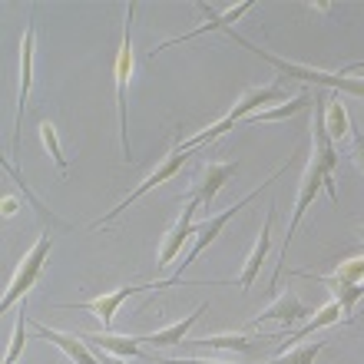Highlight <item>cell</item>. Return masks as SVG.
I'll list each match as a JSON object with an SVG mask.
<instances>
[{"mask_svg":"<svg viewBox=\"0 0 364 364\" xmlns=\"http://www.w3.org/2000/svg\"><path fill=\"white\" fill-rule=\"evenodd\" d=\"M229 37H232V43H235V47L255 53L259 60L272 63V67H275L278 73H285V77L301 80V83H311V87H325V90H335V93H348V96L364 100V77H351V73H341V70H318V67H305V63L282 60V57H275V53H269V50L255 47L252 40H245L242 33H235V30H229Z\"/></svg>","mask_w":364,"mask_h":364,"instance_id":"1","label":"cell"},{"mask_svg":"<svg viewBox=\"0 0 364 364\" xmlns=\"http://www.w3.org/2000/svg\"><path fill=\"white\" fill-rule=\"evenodd\" d=\"M285 100V90H282V83L278 80H272V83H265V87H252L249 93L242 96L239 103L232 106L229 113L222 116L219 123H212L209 129H202V133H196L192 139H186V143H179L176 149H182V153H192L196 146H202V143H215L222 133H229L235 123H245L249 116H255V113H262V106H278Z\"/></svg>","mask_w":364,"mask_h":364,"instance_id":"2","label":"cell"},{"mask_svg":"<svg viewBox=\"0 0 364 364\" xmlns=\"http://www.w3.org/2000/svg\"><path fill=\"white\" fill-rule=\"evenodd\" d=\"M288 163H291V159H288ZM288 163H285V166H288ZM285 166H282V169H278V173L272 176V179H265V182H262V186H259V189H255V192H249L245 199L232 202V205H229V209H225V212H219V215H212V219L199 222V225H196V245H192V249H189V255H186V259L179 262V272H176V275L169 278V282H153V288L179 285V275H182V272L189 269L192 262H199V255H202V252H205V249H209V245H212V242L219 239V235H222V229H225V225H229V222L235 219V215H239V212L245 209L249 202H255V199H259V196H262V192H265V189H272V186H275V179H278V176H282V173H285Z\"/></svg>","mask_w":364,"mask_h":364,"instance_id":"3","label":"cell"},{"mask_svg":"<svg viewBox=\"0 0 364 364\" xmlns=\"http://www.w3.org/2000/svg\"><path fill=\"white\" fill-rule=\"evenodd\" d=\"M133 17L136 4H126L123 10V43L116 53V116H119V146H123V163H133V149H129V136H126V96H129V80H133Z\"/></svg>","mask_w":364,"mask_h":364,"instance_id":"4","label":"cell"},{"mask_svg":"<svg viewBox=\"0 0 364 364\" xmlns=\"http://www.w3.org/2000/svg\"><path fill=\"white\" fill-rule=\"evenodd\" d=\"M50 249H53V235H50V232H40L37 242L23 252V259H20L17 269H14V278H10L7 291H4V301H0V311H10L17 301L27 298V291L37 285L40 272H43V265H47Z\"/></svg>","mask_w":364,"mask_h":364,"instance_id":"5","label":"cell"},{"mask_svg":"<svg viewBox=\"0 0 364 364\" xmlns=\"http://www.w3.org/2000/svg\"><path fill=\"white\" fill-rule=\"evenodd\" d=\"M325 100L328 96H311V156L308 159H315L321 166V173H325V192L331 205H338V186H335V173H338V143L328 136V126H325Z\"/></svg>","mask_w":364,"mask_h":364,"instance_id":"6","label":"cell"},{"mask_svg":"<svg viewBox=\"0 0 364 364\" xmlns=\"http://www.w3.org/2000/svg\"><path fill=\"white\" fill-rule=\"evenodd\" d=\"M33 14H37V7L30 10L27 30H23V37H20V53H17L20 83H17V116H14V149H17V143H20V126H23L27 100H30V90H33V57H37V23H33Z\"/></svg>","mask_w":364,"mask_h":364,"instance_id":"7","label":"cell"},{"mask_svg":"<svg viewBox=\"0 0 364 364\" xmlns=\"http://www.w3.org/2000/svg\"><path fill=\"white\" fill-rule=\"evenodd\" d=\"M318 189H325V173H321V166H318L315 159H308V166H305V176H301V182H298L295 212H291V222H288L285 242H282V262H285V252H288V245H291V239H295V232H298V225H301V219H305L308 205L315 202ZM282 262H278L275 275H272V285H275V282H278V275H282Z\"/></svg>","mask_w":364,"mask_h":364,"instance_id":"8","label":"cell"},{"mask_svg":"<svg viewBox=\"0 0 364 364\" xmlns=\"http://www.w3.org/2000/svg\"><path fill=\"white\" fill-rule=\"evenodd\" d=\"M189 156H192V153H182V149H176V146H173V153H166V159L159 163V169H156L153 176H146L143 186H136V189L129 192V196H126V199L119 202V205H113V209L106 212V215H103L100 222H93V225H96V229H100V225H109V222H113L116 215H119V212H126L136 199H143V196H146L149 189H156V186H163V182H166V179H173V176H179V169L186 166V159H189Z\"/></svg>","mask_w":364,"mask_h":364,"instance_id":"9","label":"cell"},{"mask_svg":"<svg viewBox=\"0 0 364 364\" xmlns=\"http://www.w3.org/2000/svg\"><path fill=\"white\" fill-rule=\"evenodd\" d=\"M252 7H255V4H252V0H245V4H235V7H229V10H225V14H215V10H212L209 4H199V10H202V14H205V23H199V27H196V30H189V33H182V37L166 40L163 47L149 50V63H153V60L159 57L163 50H169V47H179V43H186V40H196V37H202V33H212V30H225V33H229V30H232V23H235V20H239V17H245V14H249Z\"/></svg>","mask_w":364,"mask_h":364,"instance_id":"10","label":"cell"},{"mask_svg":"<svg viewBox=\"0 0 364 364\" xmlns=\"http://www.w3.org/2000/svg\"><path fill=\"white\" fill-rule=\"evenodd\" d=\"M199 205H202V202L196 199V196H189V199H186V205H182L176 225L166 232L163 245H159V269H169V265L176 262V255H179V249L192 239V235H196V222H192V215H196V209H199Z\"/></svg>","mask_w":364,"mask_h":364,"instance_id":"11","label":"cell"},{"mask_svg":"<svg viewBox=\"0 0 364 364\" xmlns=\"http://www.w3.org/2000/svg\"><path fill=\"white\" fill-rule=\"evenodd\" d=\"M139 291H153V285H123V288H116V291H109V295H100V298H93V301H80V305H67V308H73V311H93V315L100 318L103 331H109L119 305H123L129 295H139Z\"/></svg>","mask_w":364,"mask_h":364,"instance_id":"12","label":"cell"},{"mask_svg":"<svg viewBox=\"0 0 364 364\" xmlns=\"http://www.w3.org/2000/svg\"><path fill=\"white\" fill-rule=\"evenodd\" d=\"M80 338L87 341L90 348H96V351H109V355L116 358H156L149 355L139 341H136V335H113V331H80Z\"/></svg>","mask_w":364,"mask_h":364,"instance_id":"13","label":"cell"},{"mask_svg":"<svg viewBox=\"0 0 364 364\" xmlns=\"http://www.w3.org/2000/svg\"><path fill=\"white\" fill-rule=\"evenodd\" d=\"M311 318V308L301 301V298L288 288L282 298H275L265 311H259V315L252 318V325H262V321H278V325H285V328H291L295 321H308Z\"/></svg>","mask_w":364,"mask_h":364,"instance_id":"14","label":"cell"},{"mask_svg":"<svg viewBox=\"0 0 364 364\" xmlns=\"http://www.w3.org/2000/svg\"><path fill=\"white\" fill-rule=\"evenodd\" d=\"M272 222H275V202L269 205V215H265V222H262V232H259V242H255V249H252V255L245 259V265H242L239 278H235V285H239L242 291H249V288L255 285L262 262L269 259V249H272Z\"/></svg>","mask_w":364,"mask_h":364,"instance_id":"15","label":"cell"},{"mask_svg":"<svg viewBox=\"0 0 364 364\" xmlns=\"http://www.w3.org/2000/svg\"><path fill=\"white\" fill-rule=\"evenodd\" d=\"M235 173H239V163H235V159H232V163H205L199 173V182H196V189H192V196H196L202 205H212L215 192H219Z\"/></svg>","mask_w":364,"mask_h":364,"instance_id":"16","label":"cell"},{"mask_svg":"<svg viewBox=\"0 0 364 364\" xmlns=\"http://www.w3.org/2000/svg\"><path fill=\"white\" fill-rule=\"evenodd\" d=\"M205 311H209V305H199L196 311H189V315L182 318V321L163 328V331H156V335H136V341H139L143 348H179L182 341H186V335H189V328L196 325Z\"/></svg>","mask_w":364,"mask_h":364,"instance_id":"17","label":"cell"},{"mask_svg":"<svg viewBox=\"0 0 364 364\" xmlns=\"http://www.w3.org/2000/svg\"><path fill=\"white\" fill-rule=\"evenodd\" d=\"M37 335L43 338V341H50V345H57L63 355L73 358L77 364H100V355H93V351H90V345L80 335H63V331L47 328V325H37Z\"/></svg>","mask_w":364,"mask_h":364,"instance_id":"18","label":"cell"},{"mask_svg":"<svg viewBox=\"0 0 364 364\" xmlns=\"http://www.w3.org/2000/svg\"><path fill=\"white\" fill-rule=\"evenodd\" d=\"M305 278H311V282H321V285H328L331 291H335V301L341 305L345 318H355L358 301L364 298V285H351V282H341V278H335V275H308V272H305Z\"/></svg>","mask_w":364,"mask_h":364,"instance_id":"19","label":"cell"},{"mask_svg":"<svg viewBox=\"0 0 364 364\" xmlns=\"http://www.w3.org/2000/svg\"><path fill=\"white\" fill-rule=\"evenodd\" d=\"M308 106H311V93H298L295 100H285V103L269 106V109H262V113L249 116L242 126H259V123H275V119H291V116H298L301 109H308Z\"/></svg>","mask_w":364,"mask_h":364,"instance_id":"20","label":"cell"},{"mask_svg":"<svg viewBox=\"0 0 364 364\" xmlns=\"http://www.w3.org/2000/svg\"><path fill=\"white\" fill-rule=\"evenodd\" d=\"M338 318H345V311H341V305H338L335 298H331V301L318 308L315 315L308 318V321H305L301 328H298V331H291L288 345H295V341H301V338H311L315 331H321V328H328V325H338Z\"/></svg>","mask_w":364,"mask_h":364,"instance_id":"21","label":"cell"},{"mask_svg":"<svg viewBox=\"0 0 364 364\" xmlns=\"http://www.w3.org/2000/svg\"><path fill=\"white\" fill-rule=\"evenodd\" d=\"M325 126H328V136L331 139H345L348 133H351V119H348V109L345 103L338 100V96H328V103H325Z\"/></svg>","mask_w":364,"mask_h":364,"instance_id":"22","label":"cell"},{"mask_svg":"<svg viewBox=\"0 0 364 364\" xmlns=\"http://www.w3.org/2000/svg\"><path fill=\"white\" fill-rule=\"evenodd\" d=\"M189 348H215V351H249V338L245 335H212V338H202V341H182Z\"/></svg>","mask_w":364,"mask_h":364,"instance_id":"23","label":"cell"},{"mask_svg":"<svg viewBox=\"0 0 364 364\" xmlns=\"http://www.w3.org/2000/svg\"><path fill=\"white\" fill-rule=\"evenodd\" d=\"M40 139H43V146H47V153H50V159L57 163V169H60V176L67 179V173H70V166H67V156H63V146H60V136H57V126L53 123H40Z\"/></svg>","mask_w":364,"mask_h":364,"instance_id":"24","label":"cell"},{"mask_svg":"<svg viewBox=\"0 0 364 364\" xmlns=\"http://www.w3.org/2000/svg\"><path fill=\"white\" fill-rule=\"evenodd\" d=\"M321 348H325V341L298 345V348H291V351H282L278 358H272V361H265V364H315V358L321 355Z\"/></svg>","mask_w":364,"mask_h":364,"instance_id":"25","label":"cell"},{"mask_svg":"<svg viewBox=\"0 0 364 364\" xmlns=\"http://www.w3.org/2000/svg\"><path fill=\"white\" fill-rule=\"evenodd\" d=\"M23 345H27V305L20 301V318L17 328H14V338H10L7 355H4V364H17V358L23 355Z\"/></svg>","mask_w":364,"mask_h":364,"instance_id":"26","label":"cell"},{"mask_svg":"<svg viewBox=\"0 0 364 364\" xmlns=\"http://www.w3.org/2000/svg\"><path fill=\"white\" fill-rule=\"evenodd\" d=\"M331 275L341 278V282H351V285H364V255L341 262V265H338V269L331 272Z\"/></svg>","mask_w":364,"mask_h":364,"instance_id":"27","label":"cell"},{"mask_svg":"<svg viewBox=\"0 0 364 364\" xmlns=\"http://www.w3.org/2000/svg\"><path fill=\"white\" fill-rule=\"evenodd\" d=\"M348 153H351L355 166L361 169V176H364V133L361 129H355V126H351V149H348Z\"/></svg>","mask_w":364,"mask_h":364,"instance_id":"28","label":"cell"},{"mask_svg":"<svg viewBox=\"0 0 364 364\" xmlns=\"http://www.w3.org/2000/svg\"><path fill=\"white\" fill-rule=\"evenodd\" d=\"M17 209H20V202L14 199V196H7V199H4V215H14Z\"/></svg>","mask_w":364,"mask_h":364,"instance_id":"29","label":"cell"},{"mask_svg":"<svg viewBox=\"0 0 364 364\" xmlns=\"http://www.w3.org/2000/svg\"><path fill=\"white\" fill-rule=\"evenodd\" d=\"M341 73H351V77H364V63H351V67H345Z\"/></svg>","mask_w":364,"mask_h":364,"instance_id":"30","label":"cell"},{"mask_svg":"<svg viewBox=\"0 0 364 364\" xmlns=\"http://www.w3.org/2000/svg\"><path fill=\"white\" fill-rule=\"evenodd\" d=\"M361 239H364V229H361Z\"/></svg>","mask_w":364,"mask_h":364,"instance_id":"31","label":"cell"}]
</instances>
